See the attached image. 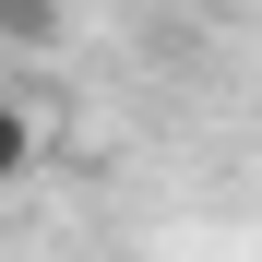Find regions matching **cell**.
Wrapping results in <instances>:
<instances>
[{"mask_svg":"<svg viewBox=\"0 0 262 262\" xmlns=\"http://www.w3.org/2000/svg\"><path fill=\"white\" fill-rule=\"evenodd\" d=\"M0 36H12V48H48L60 36V0H0Z\"/></svg>","mask_w":262,"mask_h":262,"instance_id":"1","label":"cell"},{"mask_svg":"<svg viewBox=\"0 0 262 262\" xmlns=\"http://www.w3.org/2000/svg\"><path fill=\"white\" fill-rule=\"evenodd\" d=\"M24 167H36V119L0 96V179H24Z\"/></svg>","mask_w":262,"mask_h":262,"instance_id":"2","label":"cell"}]
</instances>
